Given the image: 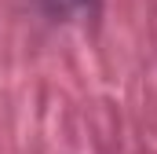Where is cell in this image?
Segmentation results:
<instances>
[{
    "label": "cell",
    "instance_id": "6da1fadb",
    "mask_svg": "<svg viewBox=\"0 0 157 154\" xmlns=\"http://www.w3.org/2000/svg\"><path fill=\"white\" fill-rule=\"evenodd\" d=\"M40 7H48L51 15H66V11H77V7H84L88 0H37Z\"/></svg>",
    "mask_w": 157,
    "mask_h": 154
}]
</instances>
